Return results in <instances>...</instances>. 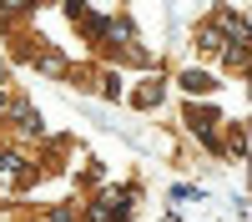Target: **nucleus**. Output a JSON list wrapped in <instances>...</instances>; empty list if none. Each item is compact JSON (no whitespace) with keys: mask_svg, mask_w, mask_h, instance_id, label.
<instances>
[{"mask_svg":"<svg viewBox=\"0 0 252 222\" xmlns=\"http://www.w3.org/2000/svg\"><path fill=\"white\" fill-rule=\"evenodd\" d=\"M131 212H136V187L126 182V187H111L96 202H86V207H81V222H131Z\"/></svg>","mask_w":252,"mask_h":222,"instance_id":"nucleus-1","label":"nucleus"},{"mask_svg":"<svg viewBox=\"0 0 252 222\" xmlns=\"http://www.w3.org/2000/svg\"><path fill=\"white\" fill-rule=\"evenodd\" d=\"M0 121H10V136H15V141H40V136H46L40 111L31 106V101H20V96H10V106H5V116H0Z\"/></svg>","mask_w":252,"mask_h":222,"instance_id":"nucleus-2","label":"nucleus"},{"mask_svg":"<svg viewBox=\"0 0 252 222\" xmlns=\"http://www.w3.org/2000/svg\"><path fill=\"white\" fill-rule=\"evenodd\" d=\"M182 121H187V131H192V136L202 141L207 152H222V141H217V127H222V116H217V106H197V101H192V106L182 111Z\"/></svg>","mask_w":252,"mask_h":222,"instance_id":"nucleus-3","label":"nucleus"},{"mask_svg":"<svg viewBox=\"0 0 252 222\" xmlns=\"http://www.w3.org/2000/svg\"><path fill=\"white\" fill-rule=\"evenodd\" d=\"M227 40H232V35L222 31V20H217V15H212V20H202V26H197V51H207V56H217V51L227 46Z\"/></svg>","mask_w":252,"mask_h":222,"instance_id":"nucleus-4","label":"nucleus"},{"mask_svg":"<svg viewBox=\"0 0 252 222\" xmlns=\"http://www.w3.org/2000/svg\"><path fill=\"white\" fill-rule=\"evenodd\" d=\"M31 61H35V71H46V76H71V66H66V56H61V51H51V46H40V51H31Z\"/></svg>","mask_w":252,"mask_h":222,"instance_id":"nucleus-5","label":"nucleus"},{"mask_svg":"<svg viewBox=\"0 0 252 222\" xmlns=\"http://www.w3.org/2000/svg\"><path fill=\"white\" fill-rule=\"evenodd\" d=\"M182 91H192V96H212L217 81L207 76V71H197V66H187V71H182Z\"/></svg>","mask_w":252,"mask_h":222,"instance_id":"nucleus-6","label":"nucleus"},{"mask_svg":"<svg viewBox=\"0 0 252 222\" xmlns=\"http://www.w3.org/2000/svg\"><path fill=\"white\" fill-rule=\"evenodd\" d=\"M161 91H166V81H161V76H152V81H141V91H136V106H141V111H152L157 101H161Z\"/></svg>","mask_w":252,"mask_h":222,"instance_id":"nucleus-7","label":"nucleus"},{"mask_svg":"<svg viewBox=\"0 0 252 222\" xmlns=\"http://www.w3.org/2000/svg\"><path fill=\"white\" fill-rule=\"evenodd\" d=\"M101 96H106V101H121V76H116V71H101Z\"/></svg>","mask_w":252,"mask_h":222,"instance_id":"nucleus-8","label":"nucleus"},{"mask_svg":"<svg viewBox=\"0 0 252 222\" xmlns=\"http://www.w3.org/2000/svg\"><path fill=\"white\" fill-rule=\"evenodd\" d=\"M46 222H81V207H76V202H66V207H51Z\"/></svg>","mask_w":252,"mask_h":222,"instance_id":"nucleus-9","label":"nucleus"},{"mask_svg":"<svg viewBox=\"0 0 252 222\" xmlns=\"http://www.w3.org/2000/svg\"><path fill=\"white\" fill-rule=\"evenodd\" d=\"M192 197L202 202V187H177V192H172V202H192Z\"/></svg>","mask_w":252,"mask_h":222,"instance_id":"nucleus-10","label":"nucleus"},{"mask_svg":"<svg viewBox=\"0 0 252 222\" xmlns=\"http://www.w3.org/2000/svg\"><path fill=\"white\" fill-rule=\"evenodd\" d=\"M5 106H10V91H5V86H0V116H5Z\"/></svg>","mask_w":252,"mask_h":222,"instance_id":"nucleus-11","label":"nucleus"},{"mask_svg":"<svg viewBox=\"0 0 252 222\" xmlns=\"http://www.w3.org/2000/svg\"><path fill=\"white\" fill-rule=\"evenodd\" d=\"M0 222H15V217H10V212H5V207H0Z\"/></svg>","mask_w":252,"mask_h":222,"instance_id":"nucleus-12","label":"nucleus"}]
</instances>
